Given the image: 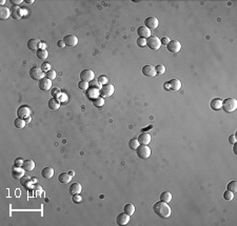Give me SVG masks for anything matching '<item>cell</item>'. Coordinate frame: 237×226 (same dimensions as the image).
Returning a JSON list of instances; mask_svg holds the SVG:
<instances>
[{
  "label": "cell",
  "mask_w": 237,
  "mask_h": 226,
  "mask_svg": "<svg viewBox=\"0 0 237 226\" xmlns=\"http://www.w3.org/2000/svg\"><path fill=\"white\" fill-rule=\"evenodd\" d=\"M81 190H82V187H81V184L78 182H75V183H72L71 186H70L69 188V193H71V195H79V193H81Z\"/></svg>",
  "instance_id": "20"
},
{
  "label": "cell",
  "mask_w": 237,
  "mask_h": 226,
  "mask_svg": "<svg viewBox=\"0 0 237 226\" xmlns=\"http://www.w3.org/2000/svg\"><path fill=\"white\" fill-rule=\"evenodd\" d=\"M19 180H20V184L24 187H29L30 185H31V183L33 182V179H32L31 177L27 176V175H24V176H23L22 178L19 179Z\"/></svg>",
  "instance_id": "29"
},
{
  "label": "cell",
  "mask_w": 237,
  "mask_h": 226,
  "mask_svg": "<svg viewBox=\"0 0 237 226\" xmlns=\"http://www.w3.org/2000/svg\"><path fill=\"white\" fill-rule=\"evenodd\" d=\"M35 167H36V164L33 160L27 159V160H24V161H23L22 168L25 170V172H32V170L35 169Z\"/></svg>",
  "instance_id": "21"
},
{
  "label": "cell",
  "mask_w": 237,
  "mask_h": 226,
  "mask_svg": "<svg viewBox=\"0 0 237 226\" xmlns=\"http://www.w3.org/2000/svg\"><path fill=\"white\" fill-rule=\"evenodd\" d=\"M23 161H24V160H22L21 158H17V159H15V161H14V166H16V167H22Z\"/></svg>",
  "instance_id": "44"
},
{
  "label": "cell",
  "mask_w": 237,
  "mask_h": 226,
  "mask_svg": "<svg viewBox=\"0 0 237 226\" xmlns=\"http://www.w3.org/2000/svg\"><path fill=\"white\" fill-rule=\"evenodd\" d=\"M137 140H138V142H139V144L148 145V144L151 142V135L147 133V132H144V133H141L139 136H138Z\"/></svg>",
  "instance_id": "17"
},
{
  "label": "cell",
  "mask_w": 237,
  "mask_h": 226,
  "mask_svg": "<svg viewBox=\"0 0 237 226\" xmlns=\"http://www.w3.org/2000/svg\"><path fill=\"white\" fill-rule=\"evenodd\" d=\"M89 85H90L91 87H93V88L99 89V91L102 88V84H101V83H100L98 80H95V79H94V80H92L91 82H89Z\"/></svg>",
  "instance_id": "36"
},
{
  "label": "cell",
  "mask_w": 237,
  "mask_h": 226,
  "mask_svg": "<svg viewBox=\"0 0 237 226\" xmlns=\"http://www.w3.org/2000/svg\"><path fill=\"white\" fill-rule=\"evenodd\" d=\"M228 189L231 190L232 193H236L237 191V182L236 181H231V182L228 184Z\"/></svg>",
  "instance_id": "38"
},
{
  "label": "cell",
  "mask_w": 237,
  "mask_h": 226,
  "mask_svg": "<svg viewBox=\"0 0 237 226\" xmlns=\"http://www.w3.org/2000/svg\"><path fill=\"white\" fill-rule=\"evenodd\" d=\"M17 116L19 118H22V119H27V117L31 116V108L29 107L27 105H21L18 107L17 110Z\"/></svg>",
  "instance_id": "8"
},
{
  "label": "cell",
  "mask_w": 237,
  "mask_h": 226,
  "mask_svg": "<svg viewBox=\"0 0 237 226\" xmlns=\"http://www.w3.org/2000/svg\"><path fill=\"white\" fill-rule=\"evenodd\" d=\"M51 95H52L53 97H58L59 95H61L60 88H58V87H54V88H52V91H51Z\"/></svg>",
  "instance_id": "43"
},
{
  "label": "cell",
  "mask_w": 237,
  "mask_h": 226,
  "mask_svg": "<svg viewBox=\"0 0 237 226\" xmlns=\"http://www.w3.org/2000/svg\"><path fill=\"white\" fill-rule=\"evenodd\" d=\"M136 43H137V45L140 46V48H144V46L147 45V39H144V38H138V39L136 40Z\"/></svg>",
  "instance_id": "42"
},
{
  "label": "cell",
  "mask_w": 237,
  "mask_h": 226,
  "mask_svg": "<svg viewBox=\"0 0 237 226\" xmlns=\"http://www.w3.org/2000/svg\"><path fill=\"white\" fill-rule=\"evenodd\" d=\"M137 34L139 36V38H144V39H148L149 37H151V29H149L146 26H139L137 29Z\"/></svg>",
  "instance_id": "15"
},
{
  "label": "cell",
  "mask_w": 237,
  "mask_h": 226,
  "mask_svg": "<svg viewBox=\"0 0 237 226\" xmlns=\"http://www.w3.org/2000/svg\"><path fill=\"white\" fill-rule=\"evenodd\" d=\"M41 176L46 179H51L54 176V169L52 167H44L41 170Z\"/></svg>",
  "instance_id": "26"
},
{
  "label": "cell",
  "mask_w": 237,
  "mask_h": 226,
  "mask_svg": "<svg viewBox=\"0 0 237 226\" xmlns=\"http://www.w3.org/2000/svg\"><path fill=\"white\" fill-rule=\"evenodd\" d=\"M69 174L71 175L72 177H74V176H75V172H74L73 170H71V172H69Z\"/></svg>",
  "instance_id": "57"
},
{
  "label": "cell",
  "mask_w": 237,
  "mask_h": 226,
  "mask_svg": "<svg viewBox=\"0 0 237 226\" xmlns=\"http://www.w3.org/2000/svg\"><path fill=\"white\" fill-rule=\"evenodd\" d=\"M89 82H87V81H82L81 80L80 82L78 83V87L81 89V91H87V88H89Z\"/></svg>",
  "instance_id": "40"
},
{
  "label": "cell",
  "mask_w": 237,
  "mask_h": 226,
  "mask_svg": "<svg viewBox=\"0 0 237 226\" xmlns=\"http://www.w3.org/2000/svg\"><path fill=\"white\" fill-rule=\"evenodd\" d=\"M169 84V88L171 91H179L181 88V82L179 79H171L170 81H168Z\"/></svg>",
  "instance_id": "18"
},
{
  "label": "cell",
  "mask_w": 237,
  "mask_h": 226,
  "mask_svg": "<svg viewBox=\"0 0 237 226\" xmlns=\"http://www.w3.org/2000/svg\"><path fill=\"white\" fill-rule=\"evenodd\" d=\"M152 127H153L152 125H150V126H148V127H147V128H142V129H141L142 133H144V132H147V131H148V129H151V128H152Z\"/></svg>",
  "instance_id": "53"
},
{
  "label": "cell",
  "mask_w": 237,
  "mask_h": 226,
  "mask_svg": "<svg viewBox=\"0 0 237 226\" xmlns=\"http://www.w3.org/2000/svg\"><path fill=\"white\" fill-rule=\"evenodd\" d=\"M223 198H225V200H227V201H231L232 199L234 198V193H232L231 190H226L225 193H223Z\"/></svg>",
  "instance_id": "39"
},
{
  "label": "cell",
  "mask_w": 237,
  "mask_h": 226,
  "mask_svg": "<svg viewBox=\"0 0 237 226\" xmlns=\"http://www.w3.org/2000/svg\"><path fill=\"white\" fill-rule=\"evenodd\" d=\"M57 45H58L59 48H65V41H63V40H59V41L57 42Z\"/></svg>",
  "instance_id": "51"
},
{
  "label": "cell",
  "mask_w": 237,
  "mask_h": 226,
  "mask_svg": "<svg viewBox=\"0 0 237 226\" xmlns=\"http://www.w3.org/2000/svg\"><path fill=\"white\" fill-rule=\"evenodd\" d=\"M30 77L34 80H41L44 78V72L39 67H33L30 70Z\"/></svg>",
  "instance_id": "5"
},
{
  "label": "cell",
  "mask_w": 237,
  "mask_h": 226,
  "mask_svg": "<svg viewBox=\"0 0 237 226\" xmlns=\"http://www.w3.org/2000/svg\"><path fill=\"white\" fill-rule=\"evenodd\" d=\"M164 87H166V89H168V91H169V89H170V88H169V84H168V82L164 83Z\"/></svg>",
  "instance_id": "56"
},
{
  "label": "cell",
  "mask_w": 237,
  "mask_h": 226,
  "mask_svg": "<svg viewBox=\"0 0 237 226\" xmlns=\"http://www.w3.org/2000/svg\"><path fill=\"white\" fill-rule=\"evenodd\" d=\"M158 24H159V22H158V19L156 18V17H154V16L148 17V18L144 20V26L148 27L149 29H157Z\"/></svg>",
  "instance_id": "9"
},
{
  "label": "cell",
  "mask_w": 237,
  "mask_h": 226,
  "mask_svg": "<svg viewBox=\"0 0 237 226\" xmlns=\"http://www.w3.org/2000/svg\"><path fill=\"white\" fill-rule=\"evenodd\" d=\"M24 120H25V122H27V123H30V122H31V120H32L31 116H30V117H27V119H24Z\"/></svg>",
  "instance_id": "54"
},
{
  "label": "cell",
  "mask_w": 237,
  "mask_h": 226,
  "mask_svg": "<svg viewBox=\"0 0 237 226\" xmlns=\"http://www.w3.org/2000/svg\"><path fill=\"white\" fill-rule=\"evenodd\" d=\"M25 2H27V3H29V4H32V3H34V0H25Z\"/></svg>",
  "instance_id": "55"
},
{
  "label": "cell",
  "mask_w": 237,
  "mask_h": 226,
  "mask_svg": "<svg viewBox=\"0 0 237 226\" xmlns=\"http://www.w3.org/2000/svg\"><path fill=\"white\" fill-rule=\"evenodd\" d=\"M123 209H125V214H128L129 216H132V215L135 212V206H134L132 203H128L125 205V208H123Z\"/></svg>",
  "instance_id": "33"
},
{
  "label": "cell",
  "mask_w": 237,
  "mask_h": 226,
  "mask_svg": "<svg viewBox=\"0 0 237 226\" xmlns=\"http://www.w3.org/2000/svg\"><path fill=\"white\" fill-rule=\"evenodd\" d=\"M38 87H39L41 91H50L51 88H52V80H50V79H48L46 77H44V78H42L41 80L38 81Z\"/></svg>",
  "instance_id": "10"
},
{
  "label": "cell",
  "mask_w": 237,
  "mask_h": 226,
  "mask_svg": "<svg viewBox=\"0 0 237 226\" xmlns=\"http://www.w3.org/2000/svg\"><path fill=\"white\" fill-rule=\"evenodd\" d=\"M63 41L65 43V46H76L78 44V38L75 35H67L63 38Z\"/></svg>",
  "instance_id": "12"
},
{
  "label": "cell",
  "mask_w": 237,
  "mask_h": 226,
  "mask_svg": "<svg viewBox=\"0 0 237 226\" xmlns=\"http://www.w3.org/2000/svg\"><path fill=\"white\" fill-rule=\"evenodd\" d=\"M221 108L225 110L226 113H233L237 108V100L233 97L226 98L223 101V105Z\"/></svg>",
  "instance_id": "2"
},
{
  "label": "cell",
  "mask_w": 237,
  "mask_h": 226,
  "mask_svg": "<svg viewBox=\"0 0 237 226\" xmlns=\"http://www.w3.org/2000/svg\"><path fill=\"white\" fill-rule=\"evenodd\" d=\"M11 3L13 4L14 6H18V4L22 3V0H11Z\"/></svg>",
  "instance_id": "50"
},
{
  "label": "cell",
  "mask_w": 237,
  "mask_h": 226,
  "mask_svg": "<svg viewBox=\"0 0 237 226\" xmlns=\"http://www.w3.org/2000/svg\"><path fill=\"white\" fill-rule=\"evenodd\" d=\"M142 74L147 77H155L157 75L155 67H153V65H144L142 67Z\"/></svg>",
  "instance_id": "13"
},
{
  "label": "cell",
  "mask_w": 237,
  "mask_h": 226,
  "mask_svg": "<svg viewBox=\"0 0 237 226\" xmlns=\"http://www.w3.org/2000/svg\"><path fill=\"white\" fill-rule=\"evenodd\" d=\"M41 70L44 72V73H46V72H49V71H50V70H52V69H51V64H50V63H49V62L42 63V65H41Z\"/></svg>",
  "instance_id": "45"
},
{
  "label": "cell",
  "mask_w": 237,
  "mask_h": 226,
  "mask_svg": "<svg viewBox=\"0 0 237 226\" xmlns=\"http://www.w3.org/2000/svg\"><path fill=\"white\" fill-rule=\"evenodd\" d=\"M130 221V216L125 212H122V214H119L117 216L116 222L118 225H127Z\"/></svg>",
  "instance_id": "19"
},
{
  "label": "cell",
  "mask_w": 237,
  "mask_h": 226,
  "mask_svg": "<svg viewBox=\"0 0 237 226\" xmlns=\"http://www.w3.org/2000/svg\"><path fill=\"white\" fill-rule=\"evenodd\" d=\"M36 55H37V58L40 59V60H44V59L48 58L49 53L46 50H43V48H39L38 51H36Z\"/></svg>",
  "instance_id": "30"
},
{
  "label": "cell",
  "mask_w": 237,
  "mask_h": 226,
  "mask_svg": "<svg viewBox=\"0 0 237 226\" xmlns=\"http://www.w3.org/2000/svg\"><path fill=\"white\" fill-rule=\"evenodd\" d=\"M166 48L172 54H177L181 50V43L178 40H170V42L166 44Z\"/></svg>",
  "instance_id": "6"
},
{
  "label": "cell",
  "mask_w": 237,
  "mask_h": 226,
  "mask_svg": "<svg viewBox=\"0 0 237 226\" xmlns=\"http://www.w3.org/2000/svg\"><path fill=\"white\" fill-rule=\"evenodd\" d=\"M4 3H5V0H1V1H0V4H1V5H3Z\"/></svg>",
  "instance_id": "58"
},
{
  "label": "cell",
  "mask_w": 237,
  "mask_h": 226,
  "mask_svg": "<svg viewBox=\"0 0 237 226\" xmlns=\"http://www.w3.org/2000/svg\"><path fill=\"white\" fill-rule=\"evenodd\" d=\"M87 97L90 98V99H96V98L99 97V94H100V91L97 88H93L92 87L91 89H87Z\"/></svg>",
  "instance_id": "28"
},
{
  "label": "cell",
  "mask_w": 237,
  "mask_h": 226,
  "mask_svg": "<svg viewBox=\"0 0 237 226\" xmlns=\"http://www.w3.org/2000/svg\"><path fill=\"white\" fill-rule=\"evenodd\" d=\"M155 70H156V73L159 74V75H162V74L166 73V67L162 64H159L157 67H155Z\"/></svg>",
  "instance_id": "41"
},
{
  "label": "cell",
  "mask_w": 237,
  "mask_h": 226,
  "mask_svg": "<svg viewBox=\"0 0 237 226\" xmlns=\"http://www.w3.org/2000/svg\"><path fill=\"white\" fill-rule=\"evenodd\" d=\"M24 172L25 170L22 167H16V166H14V168L12 169V177L14 179L18 180V179L22 178L24 176Z\"/></svg>",
  "instance_id": "22"
},
{
  "label": "cell",
  "mask_w": 237,
  "mask_h": 226,
  "mask_svg": "<svg viewBox=\"0 0 237 226\" xmlns=\"http://www.w3.org/2000/svg\"><path fill=\"white\" fill-rule=\"evenodd\" d=\"M147 46L153 51H157L161 48V41L157 36H151L147 39Z\"/></svg>",
  "instance_id": "3"
},
{
  "label": "cell",
  "mask_w": 237,
  "mask_h": 226,
  "mask_svg": "<svg viewBox=\"0 0 237 226\" xmlns=\"http://www.w3.org/2000/svg\"><path fill=\"white\" fill-rule=\"evenodd\" d=\"M136 153L140 159H148L151 156V148L148 145H144V144H140L139 146L136 150Z\"/></svg>",
  "instance_id": "4"
},
{
  "label": "cell",
  "mask_w": 237,
  "mask_h": 226,
  "mask_svg": "<svg viewBox=\"0 0 237 226\" xmlns=\"http://www.w3.org/2000/svg\"><path fill=\"white\" fill-rule=\"evenodd\" d=\"M98 81H99V82L101 83L102 85H104V84H108V83H109L108 77H106V76H100L99 78H98Z\"/></svg>",
  "instance_id": "46"
},
{
  "label": "cell",
  "mask_w": 237,
  "mask_h": 226,
  "mask_svg": "<svg viewBox=\"0 0 237 226\" xmlns=\"http://www.w3.org/2000/svg\"><path fill=\"white\" fill-rule=\"evenodd\" d=\"M72 178H73V177H72L71 175L69 174V172H61V174L59 175V177H58V181H59V182H60V183H63V184H65V183L71 182Z\"/></svg>",
  "instance_id": "23"
},
{
  "label": "cell",
  "mask_w": 237,
  "mask_h": 226,
  "mask_svg": "<svg viewBox=\"0 0 237 226\" xmlns=\"http://www.w3.org/2000/svg\"><path fill=\"white\" fill-rule=\"evenodd\" d=\"M23 11L21 10L19 6H14L13 5L12 8H11V14H12V18L15 19V20H18V19H20L21 17H22L23 15Z\"/></svg>",
  "instance_id": "16"
},
{
  "label": "cell",
  "mask_w": 237,
  "mask_h": 226,
  "mask_svg": "<svg viewBox=\"0 0 237 226\" xmlns=\"http://www.w3.org/2000/svg\"><path fill=\"white\" fill-rule=\"evenodd\" d=\"M93 104L96 106V107H101V106L104 105V99L102 97L96 98V99L93 100Z\"/></svg>",
  "instance_id": "35"
},
{
  "label": "cell",
  "mask_w": 237,
  "mask_h": 226,
  "mask_svg": "<svg viewBox=\"0 0 237 226\" xmlns=\"http://www.w3.org/2000/svg\"><path fill=\"white\" fill-rule=\"evenodd\" d=\"M46 43H40V45H39V48H43V50H46Z\"/></svg>",
  "instance_id": "52"
},
{
  "label": "cell",
  "mask_w": 237,
  "mask_h": 226,
  "mask_svg": "<svg viewBox=\"0 0 237 226\" xmlns=\"http://www.w3.org/2000/svg\"><path fill=\"white\" fill-rule=\"evenodd\" d=\"M153 212L160 218H169L171 216V208L168 203L163 201H158L153 205Z\"/></svg>",
  "instance_id": "1"
},
{
  "label": "cell",
  "mask_w": 237,
  "mask_h": 226,
  "mask_svg": "<svg viewBox=\"0 0 237 226\" xmlns=\"http://www.w3.org/2000/svg\"><path fill=\"white\" fill-rule=\"evenodd\" d=\"M95 78V74L92 70H83L80 73V79L82 81H87V82H91Z\"/></svg>",
  "instance_id": "11"
},
{
  "label": "cell",
  "mask_w": 237,
  "mask_h": 226,
  "mask_svg": "<svg viewBox=\"0 0 237 226\" xmlns=\"http://www.w3.org/2000/svg\"><path fill=\"white\" fill-rule=\"evenodd\" d=\"M46 78H48V79H50V80L53 81V80H55V79H56L57 74H56V72H55L54 70H50V71L46 73Z\"/></svg>",
  "instance_id": "37"
},
{
  "label": "cell",
  "mask_w": 237,
  "mask_h": 226,
  "mask_svg": "<svg viewBox=\"0 0 237 226\" xmlns=\"http://www.w3.org/2000/svg\"><path fill=\"white\" fill-rule=\"evenodd\" d=\"M139 145H140L139 142H138V140L136 139V138H133V139H131L129 141V147L131 148V150H137V147Z\"/></svg>",
  "instance_id": "34"
},
{
  "label": "cell",
  "mask_w": 237,
  "mask_h": 226,
  "mask_svg": "<svg viewBox=\"0 0 237 226\" xmlns=\"http://www.w3.org/2000/svg\"><path fill=\"white\" fill-rule=\"evenodd\" d=\"M40 40L39 39H36V38H32V39H30L29 41H27V48L31 51H38L39 50V45H40Z\"/></svg>",
  "instance_id": "14"
},
{
  "label": "cell",
  "mask_w": 237,
  "mask_h": 226,
  "mask_svg": "<svg viewBox=\"0 0 237 226\" xmlns=\"http://www.w3.org/2000/svg\"><path fill=\"white\" fill-rule=\"evenodd\" d=\"M236 141H237V140H236V136H235V135H231V136L229 137V142H230V143L235 144Z\"/></svg>",
  "instance_id": "48"
},
{
  "label": "cell",
  "mask_w": 237,
  "mask_h": 226,
  "mask_svg": "<svg viewBox=\"0 0 237 226\" xmlns=\"http://www.w3.org/2000/svg\"><path fill=\"white\" fill-rule=\"evenodd\" d=\"M73 201H74V203H80V202L82 201V198H81L79 195H74Z\"/></svg>",
  "instance_id": "47"
},
{
  "label": "cell",
  "mask_w": 237,
  "mask_h": 226,
  "mask_svg": "<svg viewBox=\"0 0 237 226\" xmlns=\"http://www.w3.org/2000/svg\"><path fill=\"white\" fill-rule=\"evenodd\" d=\"M10 16H12L11 8H8L5 6H1V8H0V19L1 20H6V19L10 18Z\"/></svg>",
  "instance_id": "24"
},
{
  "label": "cell",
  "mask_w": 237,
  "mask_h": 226,
  "mask_svg": "<svg viewBox=\"0 0 237 226\" xmlns=\"http://www.w3.org/2000/svg\"><path fill=\"white\" fill-rule=\"evenodd\" d=\"M161 44H163V45H166V44L170 42V38H168V37H163V38H161Z\"/></svg>",
  "instance_id": "49"
},
{
  "label": "cell",
  "mask_w": 237,
  "mask_h": 226,
  "mask_svg": "<svg viewBox=\"0 0 237 226\" xmlns=\"http://www.w3.org/2000/svg\"><path fill=\"white\" fill-rule=\"evenodd\" d=\"M25 124H27V122H25L24 119L19 118V117H17V118L15 119V121H14L15 127H16V128H19V129L23 128V127L25 126Z\"/></svg>",
  "instance_id": "31"
},
{
  "label": "cell",
  "mask_w": 237,
  "mask_h": 226,
  "mask_svg": "<svg viewBox=\"0 0 237 226\" xmlns=\"http://www.w3.org/2000/svg\"><path fill=\"white\" fill-rule=\"evenodd\" d=\"M100 94H101L102 98L111 97L114 94V85L111 84V83L102 85V88L100 89Z\"/></svg>",
  "instance_id": "7"
},
{
  "label": "cell",
  "mask_w": 237,
  "mask_h": 226,
  "mask_svg": "<svg viewBox=\"0 0 237 226\" xmlns=\"http://www.w3.org/2000/svg\"><path fill=\"white\" fill-rule=\"evenodd\" d=\"M49 107L53 110H58V108L60 107V102L58 101L57 98H51V99L49 100Z\"/></svg>",
  "instance_id": "27"
},
{
  "label": "cell",
  "mask_w": 237,
  "mask_h": 226,
  "mask_svg": "<svg viewBox=\"0 0 237 226\" xmlns=\"http://www.w3.org/2000/svg\"><path fill=\"white\" fill-rule=\"evenodd\" d=\"M171 200H172V193L170 191H163V193H161V195H160V201L169 203Z\"/></svg>",
  "instance_id": "32"
},
{
  "label": "cell",
  "mask_w": 237,
  "mask_h": 226,
  "mask_svg": "<svg viewBox=\"0 0 237 226\" xmlns=\"http://www.w3.org/2000/svg\"><path fill=\"white\" fill-rule=\"evenodd\" d=\"M221 105H223V100L219 99V98H215V99H213L212 101H211V103H210L211 108H212V110H220Z\"/></svg>",
  "instance_id": "25"
}]
</instances>
